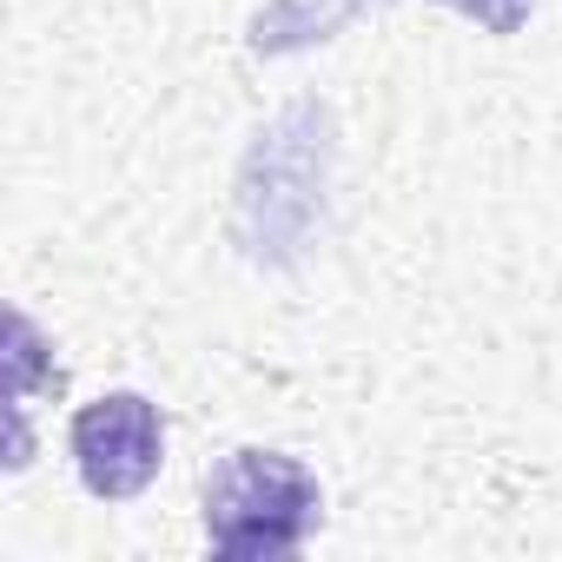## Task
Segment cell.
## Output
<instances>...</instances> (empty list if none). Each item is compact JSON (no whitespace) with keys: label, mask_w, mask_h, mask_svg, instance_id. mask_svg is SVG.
<instances>
[{"label":"cell","mask_w":562,"mask_h":562,"mask_svg":"<svg viewBox=\"0 0 562 562\" xmlns=\"http://www.w3.org/2000/svg\"><path fill=\"white\" fill-rule=\"evenodd\" d=\"M325 522L318 476L285 450H232L205 476V542L225 562H278L299 555L312 529Z\"/></svg>","instance_id":"obj_2"},{"label":"cell","mask_w":562,"mask_h":562,"mask_svg":"<svg viewBox=\"0 0 562 562\" xmlns=\"http://www.w3.org/2000/svg\"><path fill=\"white\" fill-rule=\"evenodd\" d=\"M67 450H74V470H80L87 496L133 503V496L153 490V476L166 463V417L146 391H106V397L74 411Z\"/></svg>","instance_id":"obj_3"},{"label":"cell","mask_w":562,"mask_h":562,"mask_svg":"<svg viewBox=\"0 0 562 562\" xmlns=\"http://www.w3.org/2000/svg\"><path fill=\"white\" fill-rule=\"evenodd\" d=\"M443 8L470 14V21H476V27H490V34H516V27L529 21L536 0H443Z\"/></svg>","instance_id":"obj_4"},{"label":"cell","mask_w":562,"mask_h":562,"mask_svg":"<svg viewBox=\"0 0 562 562\" xmlns=\"http://www.w3.org/2000/svg\"><path fill=\"white\" fill-rule=\"evenodd\" d=\"M331 186V113L318 100L285 106L258 126V146L238 172V245L251 265H299L325 232Z\"/></svg>","instance_id":"obj_1"}]
</instances>
